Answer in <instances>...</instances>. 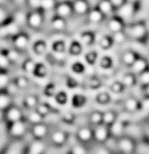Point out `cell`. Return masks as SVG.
I'll use <instances>...</instances> for the list:
<instances>
[{
	"mask_svg": "<svg viewBox=\"0 0 149 154\" xmlns=\"http://www.w3.org/2000/svg\"><path fill=\"white\" fill-rule=\"evenodd\" d=\"M135 81L139 86L145 87V88L147 87L149 85V69H146L140 75H138Z\"/></svg>",
	"mask_w": 149,
	"mask_h": 154,
	"instance_id": "cell-25",
	"label": "cell"
},
{
	"mask_svg": "<svg viewBox=\"0 0 149 154\" xmlns=\"http://www.w3.org/2000/svg\"><path fill=\"white\" fill-rule=\"evenodd\" d=\"M6 54H7L8 57H9V59L11 62V63L17 62L20 58V52H19V50L16 49L9 50Z\"/></svg>",
	"mask_w": 149,
	"mask_h": 154,
	"instance_id": "cell-36",
	"label": "cell"
},
{
	"mask_svg": "<svg viewBox=\"0 0 149 154\" xmlns=\"http://www.w3.org/2000/svg\"><path fill=\"white\" fill-rule=\"evenodd\" d=\"M123 32L126 36H129L133 40H140L147 34L144 23H135L128 28H124Z\"/></svg>",
	"mask_w": 149,
	"mask_h": 154,
	"instance_id": "cell-1",
	"label": "cell"
},
{
	"mask_svg": "<svg viewBox=\"0 0 149 154\" xmlns=\"http://www.w3.org/2000/svg\"><path fill=\"white\" fill-rule=\"evenodd\" d=\"M126 2H128V3H131V4H135L136 3L137 1H139V0H125Z\"/></svg>",
	"mask_w": 149,
	"mask_h": 154,
	"instance_id": "cell-52",
	"label": "cell"
},
{
	"mask_svg": "<svg viewBox=\"0 0 149 154\" xmlns=\"http://www.w3.org/2000/svg\"><path fill=\"white\" fill-rule=\"evenodd\" d=\"M29 38L25 35L19 34L14 38V47L15 49L21 51L24 50L28 47Z\"/></svg>",
	"mask_w": 149,
	"mask_h": 154,
	"instance_id": "cell-17",
	"label": "cell"
},
{
	"mask_svg": "<svg viewBox=\"0 0 149 154\" xmlns=\"http://www.w3.org/2000/svg\"><path fill=\"white\" fill-rule=\"evenodd\" d=\"M57 0H41V9L46 12L54 11L57 7Z\"/></svg>",
	"mask_w": 149,
	"mask_h": 154,
	"instance_id": "cell-27",
	"label": "cell"
},
{
	"mask_svg": "<svg viewBox=\"0 0 149 154\" xmlns=\"http://www.w3.org/2000/svg\"><path fill=\"white\" fill-rule=\"evenodd\" d=\"M136 58L137 57L135 56V52L132 50H126L125 52H123L122 56H121L122 63L129 67L133 64V63L136 60Z\"/></svg>",
	"mask_w": 149,
	"mask_h": 154,
	"instance_id": "cell-23",
	"label": "cell"
},
{
	"mask_svg": "<svg viewBox=\"0 0 149 154\" xmlns=\"http://www.w3.org/2000/svg\"><path fill=\"white\" fill-rule=\"evenodd\" d=\"M71 5L73 10V14L77 16H85L90 10L87 0H76L72 3Z\"/></svg>",
	"mask_w": 149,
	"mask_h": 154,
	"instance_id": "cell-5",
	"label": "cell"
},
{
	"mask_svg": "<svg viewBox=\"0 0 149 154\" xmlns=\"http://www.w3.org/2000/svg\"><path fill=\"white\" fill-rule=\"evenodd\" d=\"M48 133V128L44 124L42 123H38L36 124L32 127V134L33 136L36 139H42L43 137H45V135Z\"/></svg>",
	"mask_w": 149,
	"mask_h": 154,
	"instance_id": "cell-20",
	"label": "cell"
},
{
	"mask_svg": "<svg viewBox=\"0 0 149 154\" xmlns=\"http://www.w3.org/2000/svg\"><path fill=\"white\" fill-rule=\"evenodd\" d=\"M46 146L41 140H33L29 146V154H43Z\"/></svg>",
	"mask_w": 149,
	"mask_h": 154,
	"instance_id": "cell-11",
	"label": "cell"
},
{
	"mask_svg": "<svg viewBox=\"0 0 149 154\" xmlns=\"http://www.w3.org/2000/svg\"><path fill=\"white\" fill-rule=\"evenodd\" d=\"M24 103L29 109H36L38 106V100L34 95L29 94L24 98Z\"/></svg>",
	"mask_w": 149,
	"mask_h": 154,
	"instance_id": "cell-34",
	"label": "cell"
},
{
	"mask_svg": "<svg viewBox=\"0 0 149 154\" xmlns=\"http://www.w3.org/2000/svg\"><path fill=\"white\" fill-rule=\"evenodd\" d=\"M87 150L82 145L77 142L76 140L71 145V154H87Z\"/></svg>",
	"mask_w": 149,
	"mask_h": 154,
	"instance_id": "cell-32",
	"label": "cell"
},
{
	"mask_svg": "<svg viewBox=\"0 0 149 154\" xmlns=\"http://www.w3.org/2000/svg\"><path fill=\"white\" fill-rule=\"evenodd\" d=\"M57 1H58V0H57ZM74 1H76V0H59V3L64 2V3H69V4H70V3H73Z\"/></svg>",
	"mask_w": 149,
	"mask_h": 154,
	"instance_id": "cell-49",
	"label": "cell"
},
{
	"mask_svg": "<svg viewBox=\"0 0 149 154\" xmlns=\"http://www.w3.org/2000/svg\"><path fill=\"white\" fill-rule=\"evenodd\" d=\"M24 69L25 71H28L29 73H33L36 69V64L32 61H27L24 63Z\"/></svg>",
	"mask_w": 149,
	"mask_h": 154,
	"instance_id": "cell-40",
	"label": "cell"
},
{
	"mask_svg": "<svg viewBox=\"0 0 149 154\" xmlns=\"http://www.w3.org/2000/svg\"><path fill=\"white\" fill-rule=\"evenodd\" d=\"M11 64L6 53L0 52V70L5 71L7 70Z\"/></svg>",
	"mask_w": 149,
	"mask_h": 154,
	"instance_id": "cell-31",
	"label": "cell"
},
{
	"mask_svg": "<svg viewBox=\"0 0 149 154\" xmlns=\"http://www.w3.org/2000/svg\"><path fill=\"white\" fill-rule=\"evenodd\" d=\"M29 110L30 111L29 112L28 115H27L29 121L31 122L34 125L38 124V123H41V121L43 119V115L40 114L36 109H29Z\"/></svg>",
	"mask_w": 149,
	"mask_h": 154,
	"instance_id": "cell-28",
	"label": "cell"
},
{
	"mask_svg": "<svg viewBox=\"0 0 149 154\" xmlns=\"http://www.w3.org/2000/svg\"><path fill=\"white\" fill-rule=\"evenodd\" d=\"M20 26L14 21L5 23L0 26V38L16 37L19 35Z\"/></svg>",
	"mask_w": 149,
	"mask_h": 154,
	"instance_id": "cell-2",
	"label": "cell"
},
{
	"mask_svg": "<svg viewBox=\"0 0 149 154\" xmlns=\"http://www.w3.org/2000/svg\"><path fill=\"white\" fill-rule=\"evenodd\" d=\"M10 83H11V80H10L9 75L4 72H1L0 73V91L6 89Z\"/></svg>",
	"mask_w": 149,
	"mask_h": 154,
	"instance_id": "cell-35",
	"label": "cell"
},
{
	"mask_svg": "<svg viewBox=\"0 0 149 154\" xmlns=\"http://www.w3.org/2000/svg\"><path fill=\"white\" fill-rule=\"evenodd\" d=\"M88 120L90 121V123L95 125V126H97L101 123V119H102V112H100L98 111H95V112H91L89 114V116L88 117Z\"/></svg>",
	"mask_w": 149,
	"mask_h": 154,
	"instance_id": "cell-33",
	"label": "cell"
},
{
	"mask_svg": "<svg viewBox=\"0 0 149 154\" xmlns=\"http://www.w3.org/2000/svg\"><path fill=\"white\" fill-rule=\"evenodd\" d=\"M3 134H6V124L3 120H0V135Z\"/></svg>",
	"mask_w": 149,
	"mask_h": 154,
	"instance_id": "cell-45",
	"label": "cell"
},
{
	"mask_svg": "<svg viewBox=\"0 0 149 154\" xmlns=\"http://www.w3.org/2000/svg\"><path fill=\"white\" fill-rule=\"evenodd\" d=\"M145 93H146V94L149 97V85L147 87H146V88H145Z\"/></svg>",
	"mask_w": 149,
	"mask_h": 154,
	"instance_id": "cell-51",
	"label": "cell"
},
{
	"mask_svg": "<svg viewBox=\"0 0 149 154\" xmlns=\"http://www.w3.org/2000/svg\"><path fill=\"white\" fill-rule=\"evenodd\" d=\"M8 17H9V15L6 10L4 7L0 6V26L5 24L7 22Z\"/></svg>",
	"mask_w": 149,
	"mask_h": 154,
	"instance_id": "cell-37",
	"label": "cell"
},
{
	"mask_svg": "<svg viewBox=\"0 0 149 154\" xmlns=\"http://www.w3.org/2000/svg\"><path fill=\"white\" fill-rule=\"evenodd\" d=\"M93 137L99 142H105L108 138V129L104 124L95 126L93 131Z\"/></svg>",
	"mask_w": 149,
	"mask_h": 154,
	"instance_id": "cell-8",
	"label": "cell"
},
{
	"mask_svg": "<svg viewBox=\"0 0 149 154\" xmlns=\"http://www.w3.org/2000/svg\"><path fill=\"white\" fill-rule=\"evenodd\" d=\"M115 14L123 22H128L135 16L134 4L125 2L121 7L115 9Z\"/></svg>",
	"mask_w": 149,
	"mask_h": 154,
	"instance_id": "cell-3",
	"label": "cell"
},
{
	"mask_svg": "<svg viewBox=\"0 0 149 154\" xmlns=\"http://www.w3.org/2000/svg\"><path fill=\"white\" fill-rule=\"evenodd\" d=\"M107 27L108 29V30H110L113 34L121 32L124 29V25H123L122 21L115 17H112L109 19V21L107 22Z\"/></svg>",
	"mask_w": 149,
	"mask_h": 154,
	"instance_id": "cell-12",
	"label": "cell"
},
{
	"mask_svg": "<svg viewBox=\"0 0 149 154\" xmlns=\"http://www.w3.org/2000/svg\"><path fill=\"white\" fill-rule=\"evenodd\" d=\"M135 79L134 78L133 75H128L123 78L122 80V84L125 85V86H128V87H131L132 85L135 83Z\"/></svg>",
	"mask_w": 149,
	"mask_h": 154,
	"instance_id": "cell-39",
	"label": "cell"
},
{
	"mask_svg": "<svg viewBox=\"0 0 149 154\" xmlns=\"http://www.w3.org/2000/svg\"><path fill=\"white\" fill-rule=\"evenodd\" d=\"M76 137L80 141L87 142L93 137V132L88 126H82L76 131Z\"/></svg>",
	"mask_w": 149,
	"mask_h": 154,
	"instance_id": "cell-13",
	"label": "cell"
},
{
	"mask_svg": "<svg viewBox=\"0 0 149 154\" xmlns=\"http://www.w3.org/2000/svg\"><path fill=\"white\" fill-rule=\"evenodd\" d=\"M94 154H110V152L107 147L99 146L95 150V153Z\"/></svg>",
	"mask_w": 149,
	"mask_h": 154,
	"instance_id": "cell-41",
	"label": "cell"
},
{
	"mask_svg": "<svg viewBox=\"0 0 149 154\" xmlns=\"http://www.w3.org/2000/svg\"><path fill=\"white\" fill-rule=\"evenodd\" d=\"M5 117L9 121H11L12 123L17 122V121L22 120L23 112L17 106H11L6 111Z\"/></svg>",
	"mask_w": 149,
	"mask_h": 154,
	"instance_id": "cell-9",
	"label": "cell"
},
{
	"mask_svg": "<svg viewBox=\"0 0 149 154\" xmlns=\"http://www.w3.org/2000/svg\"><path fill=\"white\" fill-rule=\"evenodd\" d=\"M141 107L146 110V111H149V97L147 96L146 99H144L141 101Z\"/></svg>",
	"mask_w": 149,
	"mask_h": 154,
	"instance_id": "cell-44",
	"label": "cell"
},
{
	"mask_svg": "<svg viewBox=\"0 0 149 154\" xmlns=\"http://www.w3.org/2000/svg\"><path fill=\"white\" fill-rule=\"evenodd\" d=\"M3 117H4V114H3V112H2V111H0V120H2V119H3Z\"/></svg>",
	"mask_w": 149,
	"mask_h": 154,
	"instance_id": "cell-53",
	"label": "cell"
},
{
	"mask_svg": "<svg viewBox=\"0 0 149 154\" xmlns=\"http://www.w3.org/2000/svg\"><path fill=\"white\" fill-rule=\"evenodd\" d=\"M97 9L103 16H108L113 12L114 7L109 2V0H100L97 5Z\"/></svg>",
	"mask_w": 149,
	"mask_h": 154,
	"instance_id": "cell-18",
	"label": "cell"
},
{
	"mask_svg": "<svg viewBox=\"0 0 149 154\" xmlns=\"http://www.w3.org/2000/svg\"><path fill=\"white\" fill-rule=\"evenodd\" d=\"M27 17H28V16L25 12H23V11H17L14 14L13 21L16 22L21 27L22 25L27 23Z\"/></svg>",
	"mask_w": 149,
	"mask_h": 154,
	"instance_id": "cell-29",
	"label": "cell"
},
{
	"mask_svg": "<svg viewBox=\"0 0 149 154\" xmlns=\"http://www.w3.org/2000/svg\"><path fill=\"white\" fill-rule=\"evenodd\" d=\"M143 4H144L146 9H149V0H144L143 1Z\"/></svg>",
	"mask_w": 149,
	"mask_h": 154,
	"instance_id": "cell-48",
	"label": "cell"
},
{
	"mask_svg": "<svg viewBox=\"0 0 149 154\" xmlns=\"http://www.w3.org/2000/svg\"><path fill=\"white\" fill-rule=\"evenodd\" d=\"M110 133L114 136H121L124 132V126L120 119H115L113 124L110 125Z\"/></svg>",
	"mask_w": 149,
	"mask_h": 154,
	"instance_id": "cell-22",
	"label": "cell"
},
{
	"mask_svg": "<svg viewBox=\"0 0 149 154\" xmlns=\"http://www.w3.org/2000/svg\"><path fill=\"white\" fill-rule=\"evenodd\" d=\"M73 14V10H72V5L69 3H59L55 9V15L57 17L63 18L66 20L69 18L71 15Z\"/></svg>",
	"mask_w": 149,
	"mask_h": 154,
	"instance_id": "cell-4",
	"label": "cell"
},
{
	"mask_svg": "<svg viewBox=\"0 0 149 154\" xmlns=\"http://www.w3.org/2000/svg\"><path fill=\"white\" fill-rule=\"evenodd\" d=\"M147 65H148V67H149V57L147 59Z\"/></svg>",
	"mask_w": 149,
	"mask_h": 154,
	"instance_id": "cell-54",
	"label": "cell"
},
{
	"mask_svg": "<svg viewBox=\"0 0 149 154\" xmlns=\"http://www.w3.org/2000/svg\"><path fill=\"white\" fill-rule=\"evenodd\" d=\"M26 4L34 11L41 9V0H27Z\"/></svg>",
	"mask_w": 149,
	"mask_h": 154,
	"instance_id": "cell-38",
	"label": "cell"
},
{
	"mask_svg": "<svg viewBox=\"0 0 149 154\" xmlns=\"http://www.w3.org/2000/svg\"><path fill=\"white\" fill-rule=\"evenodd\" d=\"M144 26L146 28V30H147V33L149 34V17L147 19L145 20V23H144Z\"/></svg>",
	"mask_w": 149,
	"mask_h": 154,
	"instance_id": "cell-47",
	"label": "cell"
},
{
	"mask_svg": "<svg viewBox=\"0 0 149 154\" xmlns=\"http://www.w3.org/2000/svg\"><path fill=\"white\" fill-rule=\"evenodd\" d=\"M8 141V138L6 134L0 135V151L6 146Z\"/></svg>",
	"mask_w": 149,
	"mask_h": 154,
	"instance_id": "cell-42",
	"label": "cell"
},
{
	"mask_svg": "<svg viewBox=\"0 0 149 154\" xmlns=\"http://www.w3.org/2000/svg\"><path fill=\"white\" fill-rule=\"evenodd\" d=\"M10 133L13 137H16V138L24 136L27 133V126L25 125V123L22 120L13 122L10 128Z\"/></svg>",
	"mask_w": 149,
	"mask_h": 154,
	"instance_id": "cell-7",
	"label": "cell"
},
{
	"mask_svg": "<svg viewBox=\"0 0 149 154\" xmlns=\"http://www.w3.org/2000/svg\"><path fill=\"white\" fill-rule=\"evenodd\" d=\"M117 147L122 152L128 154L130 153L133 151L134 144H133L132 140H130V139L124 138V139H121L117 142Z\"/></svg>",
	"mask_w": 149,
	"mask_h": 154,
	"instance_id": "cell-16",
	"label": "cell"
},
{
	"mask_svg": "<svg viewBox=\"0 0 149 154\" xmlns=\"http://www.w3.org/2000/svg\"><path fill=\"white\" fill-rule=\"evenodd\" d=\"M115 114L112 111H105L102 112V119H101V123L104 125H111L113 124L115 120Z\"/></svg>",
	"mask_w": 149,
	"mask_h": 154,
	"instance_id": "cell-30",
	"label": "cell"
},
{
	"mask_svg": "<svg viewBox=\"0 0 149 154\" xmlns=\"http://www.w3.org/2000/svg\"><path fill=\"white\" fill-rule=\"evenodd\" d=\"M145 47H146L147 50H148V51H149V36L147 37V41H146V44H145Z\"/></svg>",
	"mask_w": 149,
	"mask_h": 154,
	"instance_id": "cell-50",
	"label": "cell"
},
{
	"mask_svg": "<svg viewBox=\"0 0 149 154\" xmlns=\"http://www.w3.org/2000/svg\"><path fill=\"white\" fill-rule=\"evenodd\" d=\"M124 106L128 112H136V110L138 109V106H139V101L136 99V97H129L125 100Z\"/></svg>",
	"mask_w": 149,
	"mask_h": 154,
	"instance_id": "cell-24",
	"label": "cell"
},
{
	"mask_svg": "<svg viewBox=\"0 0 149 154\" xmlns=\"http://www.w3.org/2000/svg\"><path fill=\"white\" fill-rule=\"evenodd\" d=\"M109 2L111 3V5H113L114 9H117V8L121 7V5L126 2L125 0H109Z\"/></svg>",
	"mask_w": 149,
	"mask_h": 154,
	"instance_id": "cell-43",
	"label": "cell"
},
{
	"mask_svg": "<svg viewBox=\"0 0 149 154\" xmlns=\"http://www.w3.org/2000/svg\"><path fill=\"white\" fill-rule=\"evenodd\" d=\"M23 146L24 144L22 141L19 140L14 141L8 146L5 154H23Z\"/></svg>",
	"mask_w": 149,
	"mask_h": 154,
	"instance_id": "cell-21",
	"label": "cell"
},
{
	"mask_svg": "<svg viewBox=\"0 0 149 154\" xmlns=\"http://www.w3.org/2000/svg\"><path fill=\"white\" fill-rule=\"evenodd\" d=\"M12 102V96L9 94L7 92H0V111L7 110L11 106Z\"/></svg>",
	"mask_w": 149,
	"mask_h": 154,
	"instance_id": "cell-19",
	"label": "cell"
},
{
	"mask_svg": "<svg viewBox=\"0 0 149 154\" xmlns=\"http://www.w3.org/2000/svg\"><path fill=\"white\" fill-rule=\"evenodd\" d=\"M147 59H143V58H136L135 62L133 63V64L129 67L131 72L134 75H140L141 73H142L143 71H145L146 69H147Z\"/></svg>",
	"mask_w": 149,
	"mask_h": 154,
	"instance_id": "cell-10",
	"label": "cell"
},
{
	"mask_svg": "<svg viewBox=\"0 0 149 154\" xmlns=\"http://www.w3.org/2000/svg\"><path fill=\"white\" fill-rule=\"evenodd\" d=\"M51 26L53 29L57 31H62L67 27V23H66V20H64L63 18L56 17L55 18L53 17V19L51 20Z\"/></svg>",
	"mask_w": 149,
	"mask_h": 154,
	"instance_id": "cell-26",
	"label": "cell"
},
{
	"mask_svg": "<svg viewBox=\"0 0 149 154\" xmlns=\"http://www.w3.org/2000/svg\"><path fill=\"white\" fill-rule=\"evenodd\" d=\"M43 23V15L40 12H38L37 11H34L30 14H29L28 17H27V24L30 28L34 29L41 28Z\"/></svg>",
	"mask_w": 149,
	"mask_h": 154,
	"instance_id": "cell-6",
	"label": "cell"
},
{
	"mask_svg": "<svg viewBox=\"0 0 149 154\" xmlns=\"http://www.w3.org/2000/svg\"><path fill=\"white\" fill-rule=\"evenodd\" d=\"M12 2L15 3L16 5H25L26 4V2H27V0H12Z\"/></svg>",
	"mask_w": 149,
	"mask_h": 154,
	"instance_id": "cell-46",
	"label": "cell"
},
{
	"mask_svg": "<svg viewBox=\"0 0 149 154\" xmlns=\"http://www.w3.org/2000/svg\"><path fill=\"white\" fill-rule=\"evenodd\" d=\"M67 134L63 130H56L51 134V140L57 146H63L67 142Z\"/></svg>",
	"mask_w": 149,
	"mask_h": 154,
	"instance_id": "cell-14",
	"label": "cell"
},
{
	"mask_svg": "<svg viewBox=\"0 0 149 154\" xmlns=\"http://www.w3.org/2000/svg\"><path fill=\"white\" fill-rule=\"evenodd\" d=\"M86 16H87L88 21L91 23H94V24L100 23L103 20V15L100 12L99 10L97 8L90 9Z\"/></svg>",
	"mask_w": 149,
	"mask_h": 154,
	"instance_id": "cell-15",
	"label": "cell"
}]
</instances>
